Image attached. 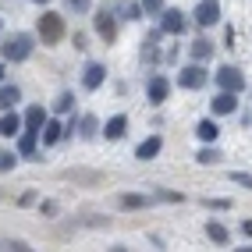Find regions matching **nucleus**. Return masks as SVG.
Returning a JSON list of instances; mask_svg holds the SVG:
<instances>
[{
	"instance_id": "obj_1",
	"label": "nucleus",
	"mask_w": 252,
	"mask_h": 252,
	"mask_svg": "<svg viewBox=\"0 0 252 252\" xmlns=\"http://www.w3.org/2000/svg\"><path fill=\"white\" fill-rule=\"evenodd\" d=\"M32 46H36V39H32L29 32H14V36H7V39H4L0 54H4V61L18 64V61H29V57H32Z\"/></svg>"
},
{
	"instance_id": "obj_2",
	"label": "nucleus",
	"mask_w": 252,
	"mask_h": 252,
	"mask_svg": "<svg viewBox=\"0 0 252 252\" xmlns=\"http://www.w3.org/2000/svg\"><path fill=\"white\" fill-rule=\"evenodd\" d=\"M39 39H43L46 46H54V43L64 39V18H61L57 11H46L43 18H39Z\"/></svg>"
},
{
	"instance_id": "obj_3",
	"label": "nucleus",
	"mask_w": 252,
	"mask_h": 252,
	"mask_svg": "<svg viewBox=\"0 0 252 252\" xmlns=\"http://www.w3.org/2000/svg\"><path fill=\"white\" fill-rule=\"evenodd\" d=\"M206 82H210V75H206L203 64H189V68L178 71V86H181V89H203Z\"/></svg>"
},
{
	"instance_id": "obj_4",
	"label": "nucleus",
	"mask_w": 252,
	"mask_h": 252,
	"mask_svg": "<svg viewBox=\"0 0 252 252\" xmlns=\"http://www.w3.org/2000/svg\"><path fill=\"white\" fill-rule=\"evenodd\" d=\"M217 86L227 89V93H242L245 89V75L234 68V64H224V68L217 71Z\"/></svg>"
},
{
	"instance_id": "obj_5",
	"label": "nucleus",
	"mask_w": 252,
	"mask_h": 252,
	"mask_svg": "<svg viewBox=\"0 0 252 252\" xmlns=\"http://www.w3.org/2000/svg\"><path fill=\"white\" fill-rule=\"evenodd\" d=\"M160 29L167 32V36H181V32L189 29V22H185V14H181L178 7H163V14H160Z\"/></svg>"
},
{
	"instance_id": "obj_6",
	"label": "nucleus",
	"mask_w": 252,
	"mask_h": 252,
	"mask_svg": "<svg viewBox=\"0 0 252 252\" xmlns=\"http://www.w3.org/2000/svg\"><path fill=\"white\" fill-rule=\"evenodd\" d=\"M217 22H220V4H217V0H203V4L195 7V25L199 29H210Z\"/></svg>"
},
{
	"instance_id": "obj_7",
	"label": "nucleus",
	"mask_w": 252,
	"mask_h": 252,
	"mask_svg": "<svg viewBox=\"0 0 252 252\" xmlns=\"http://www.w3.org/2000/svg\"><path fill=\"white\" fill-rule=\"evenodd\" d=\"M96 32H99V39H103V43L117 39V18H114V11H96Z\"/></svg>"
},
{
	"instance_id": "obj_8",
	"label": "nucleus",
	"mask_w": 252,
	"mask_h": 252,
	"mask_svg": "<svg viewBox=\"0 0 252 252\" xmlns=\"http://www.w3.org/2000/svg\"><path fill=\"white\" fill-rule=\"evenodd\" d=\"M103 82H107V68H103V64H86V71H82V86H86V89H99V86H103Z\"/></svg>"
},
{
	"instance_id": "obj_9",
	"label": "nucleus",
	"mask_w": 252,
	"mask_h": 252,
	"mask_svg": "<svg viewBox=\"0 0 252 252\" xmlns=\"http://www.w3.org/2000/svg\"><path fill=\"white\" fill-rule=\"evenodd\" d=\"M167 93H171V82H167L163 75H153L149 78V86H146V96H149V103H163Z\"/></svg>"
},
{
	"instance_id": "obj_10",
	"label": "nucleus",
	"mask_w": 252,
	"mask_h": 252,
	"mask_svg": "<svg viewBox=\"0 0 252 252\" xmlns=\"http://www.w3.org/2000/svg\"><path fill=\"white\" fill-rule=\"evenodd\" d=\"M125 135H128V117H125V114H114L110 121L103 125V139L117 142V139H125Z\"/></svg>"
},
{
	"instance_id": "obj_11",
	"label": "nucleus",
	"mask_w": 252,
	"mask_h": 252,
	"mask_svg": "<svg viewBox=\"0 0 252 252\" xmlns=\"http://www.w3.org/2000/svg\"><path fill=\"white\" fill-rule=\"evenodd\" d=\"M234 96H238V93L220 89V93L213 96V103H210V107H213V114H220V117H224V114H234V107H238V99H234Z\"/></svg>"
},
{
	"instance_id": "obj_12",
	"label": "nucleus",
	"mask_w": 252,
	"mask_h": 252,
	"mask_svg": "<svg viewBox=\"0 0 252 252\" xmlns=\"http://www.w3.org/2000/svg\"><path fill=\"white\" fill-rule=\"evenodd\" d=\"M160 146H163V139H160V135H149L146 142H139V146H135V160H153V157L160 153Z\"/></svg>"
},
{
	"instance_id": "obj_13",
	"label": "nucleus",
	"mask_w": 252,
	"mask_h": 252,
	"mask_svg": "<svg viewBox=\"0 0 252 252\" xmlns=\"http://www.w3.org/2000/svg\"><path fill=\"white\" fill-rule=\"evenodd\" d=\"M64 139V125L57 121V117H50V121L43 125V146H57Z\"/></svg>"
},
{
	"instance_id": "obj_14",
	"label": "nucleus",
	"mask_w": 252,
	"mask_h": 252,
	"mask_svg": "<svg viewBox=\"0 0 252 252\" xmlns=\"http://www.w3.org/2000/svg\"><path fill=\"white\" fill-rule=\"evenodd\" d=\"M46 121H50V117H46L43 107H29V110H25V128H29V131H43Z\"/></svg>"
},
{
	"instance_id": "obj_15",
	"label": "nucleus",
	"mask_w": 252,
	"mask_h": 252,
	"mask_svg": "<svg viewBox=\"0 0 252 252\" xmlns=\"http://www.w3.org/2000/svg\"><path fill=\"white\" fill-rule=\"evenodd\" d=\"M36 139H39V131H18V157H32L36 153Z\"/></svg>"
},
{
	"instance_id": "obj_16",
	"label": "nucleus",
	"mask_w": 252,
	"mask_h": 252,
	"mask_svg": "<svg viewBox=\"0 0 252 252\" xmlns=\"http://www.w3.org/2000/svg\"><path fill=\"white\" fill-rule=\"evenodd\" d=\"M22 99L18 86H0V110H14V103Z\"/></svg>"
},
{
	"instance_id": "obj_17",
	"label": "nucleus",
	"mask_w": 252,
	"mask_h": 252,
	"mask_svg": "<svg viewBox=\"0 0 252 252\" xmlns=\"http://www.w3.org/2000/svg\"><path fill=\"white\" fill-rule=\"evenodd\" d=\"M195 135L203 142H217V135H220V128H217V121H210V117H203V121L195 125Z\"/></svg>"
},
{
	"instance_id": "obj_18",
	"label": "nucleus",
	"mask_w": 252,
	"mask_h": 252,
	"mask_svg": "<svg viewBox=\"0 0 252 252\" xmlns=\"http://www.w3.org/2000/svg\"><path fill=\"white\" fill-rule=\"evenodd\" d=\"M117 206H125V210H142V206H149V195H139V192L117 195Z\"/></svg>"
},
{
	"instance_id": "obj_19",
	"label": "nucleus",
	"mask_w": 252,
	"mask_h": 252,
	"mask_svg": "<svg viewBox=\"0 0 252 252\" xmlns=\"http://www.w3.org/2000/svg\"><path fill=\"white\" fill-rule=\"evenodd\" d=\"M206 234H210V242H217V245H227V242H231L227 227H224V224H217V220H210V224H206Z\"/></svg>"
},
{
	"instance_id": "obj_20",
	"label": "nucleus",
	"mask_w": 252,
	"mask_h": 252,
	"mask_svg": "<svg viewBox=\"0 0 252 252\" xmlns=\"http://www.w3.org/2000/svg\"><path fill=\"white\" fill-rule=\"evenodd\" d=\"M96 131H99V121H96L93 114H86V117H78V135H82V139H93Z\"/></svg>"
},
{
	"instance_id": "obj_21",
	"label": "nucleus",
	"mask_w": 252,
	"mask_h": 252,
	"mask_svg": "<svg viewBox=\"0 0 252 252\" xmlns=\"http://www.w3.org/2000/svg\"><path fill=\"white\" fill-rule=\"evenodd\" d=\"M195 160L210 167V163H220L224 157H220V149H213V142H206V146H203V149H199V153H195Z\"/></svg>"
},
{
	"instance_id": "obj_22",
	"label": "nucleus",
	"mask_w": 252,
	"mask_h": 252,
	"mask_svg": "<svg viewBox=\"0 0 252 252\" xmlns=\"http://www.w3.org/2000/svg\"><path fill=\"white\" fill-rule=\"evenodd\" d=\"M22 131V117L18 114H7L4 121H0V135H18Z\"/></svg>"
},
{
	"instance_id": "obj_23",
	"label": "nucleus",
	"mask_w": 252,
	"mask_h": 252,
	"mask_svg": "<svg viewBox=\"0 0 252 252\" xmlns=\"http://www.w3.org/2000/svg\"><path fill=\"white\" fill-rule=\"evenodd\" d=\"M210 50H213V46H210V39L199 36V39L192 43V57H195V61H206V57H210Z\"/></svg>"
},
{
	"instance_id": "obj_24",
	"label": "nucleus",
	"mask_w": 252,
	"mask_h": 252,
	"mask_svg": "<svg viewBox=\"0 0 252 252\" xmlns=\"http://www.w3.org/2000/svg\"><path fill=\"white\" fill-rule=\"evenodd\" d=\"M71 107H75V96H71V93H61V96L54 99V110H57V114H68Z\"/></svg>"
},
{
	"instance_id": "obj_25",
	"label": "nucleus",
	"mask_w": 252,
	"mask_h": 252,
	"mask_svg": "<svg viewBox=\"0 0 252 252\" xmlns=\"http://www.w3.org/2000/svg\"><path fill=\"white\" fill-rule=\"evenodd\" d=\"M121 14H125L128 22H139L142 14H146V11H142V0H139V4H125V7H121Z\"/></svg>"
},
{
	"instance_id": "obj_26",
	"label": "nucleus",
	"mask_w": 252,
	"mask_h": 252,
	"mask_svg": "<svg viewBox=\"0 0 252 252\" xmlns=\"http://www.w3.org/2000/svg\"><path fill=\"white\" fill-rule=\"evenodd\" d=\"M153 199H163V203H185V195H181V192H167V189H157Z\"/></svg>"
},
{
	"instance_id": "obj_27",
	"label": "nucleus",
	"mask_w": 252,
	"mask_h": 252,
	"mask_svg": "<svg viewBox=\"0 0 252 252\" xmlns=\"http://www.w3.org/2000/svg\"><path fill=\"white\" fill-rule=\"evenodd\" d=\"M64 7L75 11V14H86V11L93 7V0H64Z\"/></svg>"
},
{
	"instance_id": "obj_28",
	"label": "nucleus",
	"mask_w": 252,
	"mask_h": 252,
	"mask_svg": "<svg viewBox=\"0 0 252 252\" xmlns=\"http://www.w3.org/2000/svg\"><path fill=\"white\" fill-rule=\"evenodd\" d=\"M142 11L153 14V18H160V14H163V0H142Z\"/></svg>"
},
{
	"instance_id": "obj_29",
	"label": "nucleus",
	"mask_w": 252,
	"mask_h": 252,
	"mask_svg": "<svg viewBox=\"0 0 252 252\" xmlns=\"http://www.w3.org/2000/svg\"><path fill=\"white\" fill-rule=\"evenodd\" d=\"M231 181H234V185H242V189H249V192H252V174H245V171H234V174H231Z\"/></svg>"
},
{
	"instance_id": "obj_30",
	"label": "nucleus",
	"mask_w": 252,
	"mask_h": 252,
	"mask_svg": "<svg viewBox=\"0 0 252 252\" xmlns=\"http://www.w3.org/2000/svg\"><path fill=\"white\" fill-rule=\"evenodd\" d=\"M18 163V153H0V171H11Z\"/></svg>"
},
{
	"instance_id": "obj_31",
	"label": "nucleus",
	"mask_w": 252,
	"mask_h": 252,
	"mask_svg": "<svg viewBox=\"0 0 252 252\" xmlns=\"http://www.w3.org/2000/svg\"><path fill=\"white\" fill-rule=\"evenodd\" d=\"M0 249H14V252H25L29 245H25V242H18V238H14V242H0Z\"/></svg>"
},
{
	"instance_id": "obj_32",
	"label": "nucleus",
	"mask_w": 252,
	"mask_h": 252,
	"mask_svg": "<svg viewBox=\"0 0 252 252\" xmlns=\"http://www.w3.org/2000/svg\"><path fill=\"white\" fill-rule=\"evenodd\" d=\"M206 206H213V210H231L227 199H206Z\"/></svg>"
},
{
	"instance_id": "obj_33",
	"label": "nucleus",
	"mask_w": 252,
	"mask_h": 252,
	"mask_svg": "<svg viewBox=\"0 0 252 252\" xmlns=\"http://www.w3.org/2000/svg\"><path fill=\"white\" fill-rule=\"evenodd\" d=\"M18 203H22V206H32V203H36V192H25V195L18 199Z\"/></svg>"
},
{
	"instance_id": "obj_34",
	"label": "nucleus",
	"mask_w": 252,
	"mask_h": 252,
	"mask_svg": "<svg viewBox=\"0 0 252 252\" xmlns=\"http://www.w3.org/2000/svg\"><path fill=\"white\" fill-rule=\"evenodd\" d=\"M0 86H4V64H0Z\"/></svg>"
},
{
	"instance_id": "obj_35",
	"label": "nucleus",
	"mask_w": 252,
	"mask_h": 252,
	"mask_svg": "<svg viewBox=\"0 0 252 252\" xmlns=\"http://www.w3.org/2000/svg\"><path fill=\"white\" fill-rule=\"evenodd\" d=\"M32 4H46V0H32Z\"/></svg>"
}]
</instances>
